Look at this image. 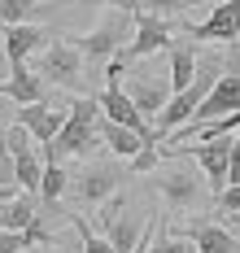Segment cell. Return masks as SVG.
Returning a JSON list of instances; mask_svg holds the SVG:
<instances>
[{"label": "cell", "instance_id": "6da1fadb", "mask_svg": "<svg viewBox=\"0 0 240 253\" xmlns=\"http://www.w3.org/2000/svg\"><path fill=\"white\" fill-rule=\"evenodd\" d=\"M135 13H140V9H135L131 0H122V4H114L105 18L79 40V52H83V61H87V70L109 66V61L118 57V48H127L122 40H131V35H135Z\"/></svg>", "mask_w": 240, "mask_h": 253}, {"label": "cell", "instance_id": "7a4b0ae2", "mask_svg": "<svg viewBox=\"0 0 240 253\" xmlns=\"http://www.w3.org/2000/svg\"><path fill=\"white\" fill-rule=\"evenodd\" d=\"M96 105L101 96H75L70 101V118L66 126L57 131L53 144H44V162H66V157H83V153L92 149V140H96V131H101V118H96Z\"/></svg>", "mask_w": 240, "mask_h": 253}, {"label": "cell", "instance_id": "3957f363", "mask_svg": "<svg viewBox=\"0 0 240 253\" xmlns=\"http://www.w3.org/2000/svg\"><path fill=\"white\" fill-rule=\"evenodd\" d=\"M83 52L79 44H70V40H48L44 48H40V61H35V70L57 83V87H70V92H79L83 87Z\"/></svg>", "mask_w": 240, "mask_h": 253}, {"label": "cell", "instance_id": "277c9868", "mask_svg": "<svg viewBox=\"0 0 240 253\" xmlns=\"http://www.w3.org/2000/svg\"><path fill=\"white\" fill-rule=\"evenodd\" d=\"M170 40H175V26L166 22V18H158V13H135V35L127 48H118V57L109 61L114 70H122V66H131V61H140V57H153V52L170 48Z\"/></svg>", "mask_w": 240, "mask_h": 253}, {"label": "cell", "instance_id": "5b68a950", "mask_svg": "<svg viewBox=\"0 0 240 253\" xmlns=\"http://www.w3.org/2000/svg\"><path fill=\"white\" fill-rule=\"evenodd\" d=\"M236 109H240V57L232 52V57H227V75H223V79L210 87V96L201 101V109L192 114V123H184V126L218 123V118H232Z\"/></svg>", "mask_w": 240, "mask_h": 253}, {"label": "cell", "instance_id": "8992f818", "mask_svg": "<svg viewBox=\"0 0 240 253\" xmlns=\"http://www.w3.org/2000/svg\"><path fill=\"white\" fill-rule=\"evenodd\" d=\"M35 135H31L22 123H13L9 126V149H13V175H18V183L27 188V192H35L40 197V188H44V157L35 153V144H31Z\"/></svg>", "mask_w": 240, "mask_h": 253}, {"label": "cell", "instance_id": "52a82bcc", "mask_svg": "<svg viewBox=\"0 0 240 253\" xmlns=\"http://www.w3.org/2000/svg\"><path fill=\"white\" fill-rule=\"evenodd\" d=\"M122 188V166H114V162H101V166H83L79 175L70 179V197L83 205H96V201H105V197H114Z\"/></svg>", "mask_w": 240, "mask_h": 253}, {"label": "cell", "instance_id": "ba28073f", "mask_svg": "<svg viewBox=\"0 0 240 253\" xmlns=\"http://www.w3.org/2000/svg\"><path fill=\"white\" fill-rule=\"evenodd\" d=\"M232 135H214V140H192V144H184V153L205 170V179H210L214 192H223L227 188V162H232Z\"/></svg>", "mask_w": 240, "mask_h": 253}, {"label": "cell", "instance_id": "9c48e42d", "mask_svg": "<svg viewBox=\"0 0 240 253\" xmlns=\"http://www.w3.org/2000/svg\"><path fill=\"white\" fill-rule=\"evenodd\" d=\"M192 44H236L240 40V0H218L201 26H188Z\"/></svg>", "mask_w": 240, "mask_h": 253}, {"label": "cell", "instance_id": "30bf717a", "mask_svg": "<svg viewBox=\"0 0 240 253\" xmlns=\"http://www.w3.org/2000/svg\"><path fill=\"white\" fill-rule=\"evenodd\" d=\"M205 170L201 166H170L166 175L158 179V188H161V197L175 205V210H188V205H197L201 197H205Z\"/></svg>", "mask_w": 240, "mask_h": 253}, {"label": "cell", "instance_id": "8fae6325", "mask_svg": "<svg viewBox=\"0 0 240 253\" xmlns=\"http://www.w3.org/2000/svg\"><path fill=\"white\" fill-rule=\"evenodd\" d=\"M13 118L27 126L40 144H53L57 131L66 126V118H70V109H61V105H53V101H31V105H18Z\"/></svg>", "mask_w": 240, "mask_h": 253}, {"label": "cell", "instance_id": "7c38bea8", "mask_svg": "<svg viewBox=\"0 0 240 253\" xmlns=\"http://www.w3.org/2000/svg\"><path fill=\"white\" fill-rule=\"evenodd\" d=\"M127 92H131V101L140 105V114L149 118V123H158V114L170 105V96H175V87L170 83H161V79H149V75H140L127 83Z\"/></svg>", "mask_w": 240, "mask_h": 253}, {"label": "cell", "instance_id": "4fadbf2b", "mask_svg": "<svg viewBox=\"0 0 240 253\" xmlns=\"http://www.w3.org/2000/svg\"><path fill=\"white\" fill-rule=\"evenodd\" d=\"M53 35L44 31V26H35V22H13V26H4V48H9V61H31L35 52L44 48Z\"/></svg>", "mask_w": 240, "mask_h": 253}, {"label": "cell", "instance_id": "5bb4252c", "mask_svg": "<svg viewBox=\"0 0 240 253\" xmlns=\"http://www.w3.org/2000/svg\"><path fill=\"white\" fill-rule=\"evenodd\" d=\"M44 75H31L27 61H13V75L0 79V96H9L13 105H31V101H44Z\"/></svg>", "mask_w": 240, "mask_h": 253}, {"label": "cell", "instance_id": "9a60e30c", "mask_svg": "<svg viewBox=\"0 0 240 253\" xmlns=\"http://www.w3.org/2000/svg\"><path fill=\"white\" fill-rule=\"evenodd\" d=\"M144 231H149V223L140 218V214H131V210H122V214H114L105 223V236H109V245L118 253H131L140 240H144Z\"/></svg>", "mask_w": 240, "mask_h": 253}, {"label": "cell", "instance_id": "2e32d148", "mask_svg": "<svg viewBox=\"0 0 240 253\" xmlns=\"http://www.w3.org/2000/svg\"><path fill=\"white\" fill-rule=\"evenodd\" d=\"M101 140L109 144V153H118V157H140V153L149 149V140L140 135V131H131V126L114 123V118H101Z\"/></svg>", "mask_w": 240, "mask_h": 253}, {"label": "cell", "instance_id": "e0dca14e", "mask_svg": "<svg viewBox=\"0 0 240 253\" xmlns=\"http://www.w3.org/2000/svg\"><path fill=\"white\" fill-rule=\"evenodd\" d=\"M188 236L197 240V249H201V253H240V240L227 227H218V223H192Z\"/></svg>", "mask_w": 240, "mask_h": 253}, {"label": "cell", "instance_id": "ac0fdd59", "mask_svg": "<svg viewBox=\"0 0 240 253\" xmlns=\"http://www.w3.org/2000/svg\"><path fill=\"white\" fill-rule=\"evenodd\" d=\"M35 192H18V197H9V201H0V227H9V231H27L31 223H35Z\"/></svg>", "mask_w": 240, "mask_h": 253}, {"label": "cell", "instance_id": "d6986e66", "mask_svg": "<svg viewBox=\"0 0 240 253\" xmlns=\"http://www.w3.org/2000/svg\"><path fill=\"white\" fill-rule=\"evenodd\" d=\"M197 70H201V57L192 48H170V87L175 92H184L188 83L197 79Z\"/></svg>", "mask_w": 240, "mask_h": 253}, {"label": "cell", "instance_id": "ffe728a7", "mask_svg": "<svg viewBox=\"0 0 240 253\" xmlns=\"http://www.w3.org/2000/svg\"><path fill=\"white\" fill-rule=\"evenodd\" d=\"M66 188H70V175H66V166H61V162H48V166H44V188H40V201L53 205L57 197L66 192Z\"/></svg>", "mask_w": 240, "mask_h": 253}, {"label": "cell", "instance_id": "44dd1931", "mask_svg": "<svg viewBox=\"0 0 240 253\" xmlns=\"http://www.w3.org/2000/svg\"><path fill=\"white\" fill-rule=\"evenodd\" d=\"M149 253H201L197 249V240H192V236H166V231H158V245H153V249Z\"/></svg>", "mask_w": 240, "mask_h": 253}, {"label": "cell", "instance_id": "7402d4cb", "mask_svg": "<svg viewBox=\"0 0 240 253\" xmlns=\"http://www.w3.org/2000/svg\"><path fill=\"white\" fill-rule=\"evenodd\" d=\"M75 227H79V236H83V253H118L114 245H109L105 231H92L83 218H75Z\"/></svg>", "mask_w": 240, "mask_h": 253}, {"label": "cell", "instance_id": "603a6c76", "mask_svg": "<svg viewBox=\"0 0 240 253\" xmlns=\"http://www.w3.org/2000/svg\"><path fill=\"white\" fill-rule=\"evenodd\" d=\"M40 0H0V22L13 26V22H27V13L35 9Z\"/></svg>", "mask_w": 240, "mask_h": 253}, {"label": "cell", "instance_id": "cb8c5ba5", "mask_svg": "<svg viewBox=\"0 0 240 253\" xmlns=\"http://www.w3.org/2000/svg\"><path fill=\"white\" fill-rule=\"evenodd\" d=\"M218 210H223V214L236 210V214H240V183H227V188L218 192Z\"/></svg>", "mask_w": 240, "mask_h": 253}, {"label": "cell", "instance_id": "d4e9b609", "mask_svg": "<svg viewBox=\"0 0 240 253\" xmlns=\"http://www.w3.org/2000/svg\"><path fill=\"white\" fill-rule=\"evenodd\" d=\"M131 162H135L131 170H153V166H158V144H149V149L140 153V157H131Z\"/></svg>", "mask_w": 240, "mask_h": 253}, {"label": "cell", "instance_id": "484cf974", "mask_svg": "<svg viewBox=\"0 0 240 253\" xmlns=\"http://www.w3.org/2000/svg\"><path fill=\"white\" fill-rule=\"evenodd\" d=\"M227 183H240V140L232 144V162H227Z\"/></svg>", "mask_w": 240, "mask_h": 253}, {"label": "cell", "instance_id": "4316f807", "mask_svg": "<svg viewBox=\"0 0 240 253\" xmlns=\"http://www.w3.org/2000/svg\"><path fill=\"white\" fill-rule=\"evenodd\" d=\"M79 4H87V9H114V4H122V0H79Z\"/></svg>", "mask_w": 240, "mask_h": 253}, {"label": "cell", "instance_id": "83f0119b", "mask_svg": "<svg viewBox=\"0 0 240 253\" xmlns=\"http://www.w3.org/2000/svg\"><path fill=\"white\" fill-rule=\"evenodd\" d=\"M4 70H13V61H9V48H4V40H0V79H4Z\"/></svg>", "mask_w": 240, "mask_h": 253}, {"label": "cell", "instance_id": "f1b7e54d", "mask_svg": "<svg viewBox=\"0 0 240 253\" xmlns=\"http://www.w3.org/2000/svg\"><path fill=\"white\" fill-rule=\"evenodd\" d=\"M131 253H149V231H144V240H140V245H135Z\"/></svg>", "mask_w": 240, "mask_h": 253}, {"label": "cell", "instance_id": "f546056e", "mask_svg": "<svg viewBox=\"0 0 240 253\" xmlns=\"http://www.w3.org/2000/svg\"><path fill=\"white\" fill-rule=\"evenodd\" d=\"M131 4H135V9H140V4H149V0H131Z\"/></svg>", "mask_w": 240, "mask_h": 253}, {"label": "cell", "instance_id": "4dcf8cb0", "mask_svg": "<svg viewBox=\"0 0 240 253\" xmlns=\"http://www.w3.org/2000/svg\"><path fill=\"white\" fill-rule=\"evenodd\" d=\"M0 114H4V96H0Z\"/></svg>", "mask_w": 240, "mask_h": 253}, {"label": "cell", "instance_id": "1f68e13d", "mask_svg": "<svg viewBox=\"0 0 240 253\" xmlns=\"http://www.w3.org/2000/svg\"><path fill=\"white\" fill-rule=\"evenodd\" d=\"M175 4H192V0H175Z\"/></svg>", "mask_w": 240, "mask_h": 253}]
</instances>
